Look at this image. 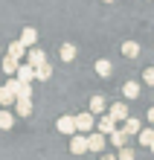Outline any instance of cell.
<instances>
[{"label": "cell", "instance_id": "cell-1", "mask_svg": "<svg viewBox=\"0 0 154 160\" xmlns=\"http://www.w3.org/2000/svg\"><path fill=\"white\" fill-rule=\"evenodd\" d=\"M96 131H99V134H105V137H111L113 131H117V119H113L111 114H102L99 119H96Z\"/></svg>", "mask_w": 154, "mask_h": 160}, {"label": "cell", "instance_id": "cell-2", "mask_svg": "<svg viewBox=\"0 0 154 160\" xmlns=\"http://www.w3.org/2000/svg\"><path fill=\"white\" fill-rule=\"evenodd\" d=\"M76 128H79L82 134H87V131H93V128H96V117L90 114V111H84V114H79V117H76Z\"/></svg>", "mask_w": 154, "mask_h": 160}, {"label": "cell", "instance_id": "cell-3", "mask_svg": "<svg viewBox=\"0 0 154 160\" xmlns=\"http://www.w3.org/2000/svg\"><path fill=\"white\" fill-rule=\"evenodd\" d=\"M70 152H73V154H84V152H90L87 137H84V134H73V140H70Z\"/></svg>", "mask_w": 154, "mask_h": 160}, {"label": "cell", "instance_id": "cell-4", "mask_svg": "<svg viewBox=\"0 0 154 160\" xmlns=\"http://www.w3.org/2000/svg\"><path fill=\"white\" fill-rule=\"evenodd\" d=\"M17 41H21L26 50H32V47L38 44V29H35V26H23V32H21V38H17Z\"/></svg>", "mask_w": 154, "mask_h": 160}, {"label": "cell", "instance_id": "cell-5", "mask_svg": "<svg viewBox=\"0 0 154 160\" xmlns=\"http://www.w3.org/2000/svg\"><path fill=\"white\" fill-rule=\"evenodd\" d=\"M26 64H29V67H41V64H47V55H44V50H38V47H32L29 52H26Z\"/></svg>", "mask_w": 154, "mask_h": 160}, {"label": "cell", "instance_id": "cell-6", "mask_svg": "<svg viewBox=\"0 0 154 160\" xmlns=\"http://www.w3.org/2000/svg\"><path fill=\"white\" fill-rule=\"evenodd\" d=\"M55 125H58L61 134H70V137L79 131V128H76V117H58V122H55Z\"/></svg>", "mask_w": 154, "mask_h": 160}, {"label": "cell", "instance_id": "cell-7", "mask_svg": "<svg viewBox=\"0 0 154 160\" xmlns=\"http://www.w3.org/2000/svg\"><path fill=\"white\" fill-rule=\"evenodd\" d=\"M108 114H111L113 119H122V122H125V119H128V117H131V114H128V105H125V102H113V105H111V111H108Z\"/></svg>", "mask_w": 154, "mask_h": 160}, {"label": "cell", "instance_id": "cell-8", "mask_svg": "<svg viewBox=\"0 0 154 160\" xmlns=\"http://www.w3.org/2000/svg\"><path fill=\"white\" fill-rule=\"evenodd\" d=\"M15 79H17V82H23V84H32V79H35V67H29V64H21Z\"/></svg>", "mask_w": 154, "mask_h": 160}, {"label": "cell", "instance_id": "cell-9", "mask_svg": "<svg viewBox=\"0 0 154 160\" xmlns=\"http://www.w3.org/2000/svg\"><path fill=\"white\" fill-rule=\"evenodd\" d=\"M15 102H17V93L12 90V88H9V84H3V88H0V105H15Z\"/></svg>", "mask_w": 154, "mask_h": 160}, {"label": "cell", "instance_id": "cell-10", "mask_svg": "<svg viewBox=\"0 0 154 160\" xmlns=\"http://www.w3.org/2000/svg\"><path fill=\"white\" fill-rule=\"evenodd\" d=\"M122 131H125V134H128V137H134V134L140 137L142 125H140V119H137V117H128V119H125V125H122Z\"/></svg>", "mask_w": 154, "mask_h": 160}, {"label": "cell", "instance_id": "cell-11", "mask_svg": "<svg viewBox=\"0 0 154 160\" xmlns=\"http://www.w3.org/2000/svg\"><path fill=\"white\" fill-rule=\"evenodd\" d=\"M17 67H21V61H17V58H12V55H6V58H3V73H6V76H17Z\"/></svg>", "mask_w": 154, "mask_h": 160}, {"label": "cell", "instance_id": "cell-12", "mask_svg": "<svg viewBox=\"0 0 154 160\" xmlns=\"http://www.w3.org/2000/svg\"><path fill=\"white\" fill-rule=\"evenodd\" d=\"M87 143H90V152H105V134H99V131H96V134H90L87 137Z\"/></svg>", "mask_w": 154, "mask_h": 160}, {"label": "cell", "instance_id": "cell-13", "mask_svg": "<svg viewBox=\"0 0 154 160\" xmlns=\"http://www.w3.org/2000/svg\"><path fill=\"white\" fill-rule=\"evenodd\" d=\"M15 114L17 117H29L32 114V99H17L15 102Z\"/></svg>", "mask_w": 154, "mask_h": 160}, {"label": "cell", "instance_id": "cell-14", "mask_svg": "<svg viewBox=\"0 0 154 160\" xmlns=\"http://www.w3.org/2000/svg\"><path fill=\"white\" fill-rule=\"evenodd\" d=\"M111 73H113V64H111L108 58H99V61H96V76H102V79H108Z\"/></svg>", "mask_w": 154, "mask_h": 160}, {"label": "cell", "instance_id": "cell-15", "mask_svg": "<svg viewBox=\"0 0 154 160\" xmlns=\"http://www.w3.org/2000/svg\"><path fill=\"white\" fill-rule=\"evenodd\" d=\"M122 93H125V96H128V99H140V82H125L122 84Z\"/></svg>", "mask_w": 154, "mask_h": 160}, {"label": "cell", "instance_id": "cell-16", "mask_svg": "<svg viewBox=\"0 0 154 160\" xmlns=\"http://www.w3.org/2000/svg\"><path fill=\"white\" fill-rule=\"evenodd\" d=\"M111 146H117V148H125V146H128V134H125L122 128H117V131L111 134Z\"/></svg>", "mask_w": 154, "mask_h": 160}, {"label": "cell", "instance_id": "cell-17", "mask_svg": "<svg viewBox=\"0 0 154 160\" xmlns=\"http://www.w3.org/2000/svg\"><path fill=\"white\" fill-rule=\"evenodd\" d=\"M90 114L96 117V114H105V96H99V93H96V96H90Z\"/></svg>", "mask_w": 154, "mask_h": 160}, {"label": "cell", "instance_id": "cell-18", "mask_svg": "<svg viewBox=\"0 0 154 160\" xmlns=\"http://www.w3.org/2000/svg\"><path fill=\"white\" fill-rule=\"evenodd\" d=\"M122 55H125V58H137V55H140V44L137 41H125L122 44Z\"/></svg>", "mask_w": 154, "mask_h": 160}, {"label": "cell", "instance_id": "cell-19", "mask_svg": "<svg viewBox=\"0 0 154 160\" xmlns=\"http://www.w3.org/2000/svg\"><path fill=\"white\" fill-rule=\"evenodd\" d=\"M26 52H29V50H26L21 41H12V44H9V55H12V58H17V61H21Z\"/></svg>", "mask_w": 154, "mask_h": 160}, {"label": "cell", "instance_id": "cell-20", "mask_svg": "<svg viewBox=\"0 0 154 160\" xmlns=\"http://www.w3.org/2000/svg\"><path fill=\"white\" fill-rule=\"evenodd\" d=\"M12 125H15V114H12V111H0V128L9 131Z\"/></svg>", "mask_w": 154, "mask_h": 160}, {"label": "cell", "instance_id": "cell-21", "mask_svg": "<svg viewBox=\"0 0 154 160\" xmlns=\"http://www.w3.org/2000/svg\"><path fill=\"white\" fill-rule=\"evenodd\" d=\"M50 76H52V64H50V61H47V64H41V67L35 70V79H38V82H47Z\"/></svg>", "mask_w": 154, "mask_h": 160}, {"label": "cell", "instance_id": "cell-22", "mask_svg": "<svg viewBox=\"0 0 154 160\" xmlns=\"http://www.w3.org/2000/svg\"><path fill=\"white\" fill-rule=\"evenodd\" d=\"M58 55H61V61H73V58H76V47H73V44H61Z\"/></svg>", "mask_w": 154, "mask_h": 160}, {"label": "cell", "instance_id": "cell-23", "mask_svg": "<svg viewBox=\"0 0 154 160\" xmlns=\"http://www.w3.org/2000/svg\"><path fill=\"white\" fill-rule=\"evenodd\" d=\"M140 143L146 146V148L154 146V128H142V131H140Z\"/></svg>", "mask_w": 154, "mask_h": 160}, {"label": "cell", "instance_id": "cell-24", "mask_svg": "<svg viewBox=\"0 0 154 160\" xmlns=\"http://www.w3.org/2000/svg\"><path fill=\"white\" fill-rule=\"evenodd\" d=\"M17 99H32V84L21 82V90H17Z\"/></svg>", "mask_w": 154, "mask_h": 160}, {"label": "cell", "instance_id": "cell-25", "mask_svg": "<svg viewBox=\"0 0 154 160\" xmlns=\"http://www.w3.org/2000/svg\"><path fill=\"white\" fill-rule=\"evenodd\" d=\"M142 82H146L148 88H154V67H146V70H142Z\"/></svg>", "mask_w": 154, "mask_h": 160}, {"label": "cell", "instance_id": "cell-26", "mask_svg": "<svg viewBox=\"0 0 154 160\" xmlns=\"http://www.w3.org/2000/svg\"><path fill=\"white\" fill-rule=\"evenodd\" d=\"M117 160H134V148H119V154H117Z\"/></svg>", "mask_w": 154, "mask_h": 160}, {"label": "cell", "instance_id": "cell-27", "mask_svg": "<svg viewBox=\"0 0 154 160\" xmlns=\"http://www.w3.org/2000/svg\"><path fill=\"white\" fill-rule=\"evenodd\" d=\"M148 122H151V128H154V105L148 108Z\"/></svg>", "mask_w": 154, "mask_h": 160}, {"label": "cell", "instance_id": "cell-28", "mask_svg": "<svg viewBox=\"0 0 154 160\" xmlns=\"http://www.w3.org/2000/svg\"><path fill=\"white\" fill-rule=\"evenodd\" d=\"M102 160H117V157H113V154H102Z\"/></svg>", "mask_w": 154, "mask_h": 160}, {"label": "cell", "instance_id": "cell-29", "mask_svg": "<svg viewBox=\"0 0 154 160\" xmlns=\"http://www.w3.org/2000/svg\"><path fill=\"white\" fill-rule=\"evenodd\" d=\"M102 3H117V0H102Z\"/></svg>", "mask_w": 154, "mask_h": 160}, {"label": "cell", "instance_id": "cell-30", "mask_svg": "<svg viewBox=\"0 0 154 160\" xmlns=\"http://www.w3.org/2000/svg\"><path fill=\"white\" fill-rule=\"evenodd\" d=\"M151 154H154V146H151Z\"/></svg>", "mask_w": 154, "mask_h": 160}, {"label": "cell", "instance_id": "cell-31", "mask_svg": "<svg viewBox=\"0 0 154 160\" xmlns=\"http://www.w3.org/2000/svg\"><path fill=\"white\" fill-rule=\"evenodd\" d=\"M148 3H151V0H148Z\"/></svg>", "mask_w": 154, "mask_h": 160}]
</instances>
